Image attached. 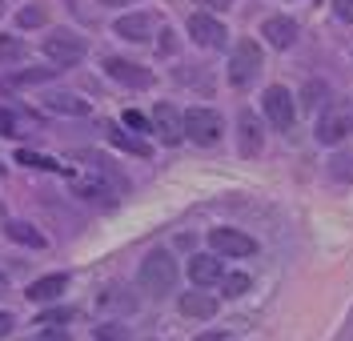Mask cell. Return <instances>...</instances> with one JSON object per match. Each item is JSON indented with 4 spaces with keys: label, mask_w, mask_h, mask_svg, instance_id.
Instances as JSON below:
<instances>
[{
    "label": "cell",
    "mask_w": 353,
    "mask_h": 341,
    "mask_svg": "<svg viewBox=\"0 0 353 341\" xmlns=\"http://www.w3.org/2000/svg\"><path fill=\"white\" fill-rule=\"evenodd\" d=\"M137 281H141V289H149V293H169V289L176 285V261H173V253L153 249L145 261H141Z\"/></svg>",
    "instance_id": "6da1fadb"
},
{
    "label": "cell",
    "mask_w": 353,
    "mask_h": 341,
    "mask_svg": "<svg viewBox=\"0 0 353 341\" xmlns=\"http://www.w3.org/2000/svg\"><path fill=\"white\" fill-rule=\"evenodd\" d=\"M350 133H353V101H333V105H325V113L317 116L313 136L321 145H337V141H345Z\"/></svg>",
    "instance_id": "7a4b0ae2"
},
{
    "label": "cell",
    "mask_w": 353,
    "mask_h": 341,
    "mask_svg": "<svg viewBox=\"0 0 353 341\" xmlns=\"http://www.w3.org/2000/svg\"><path fill=\"white\" fill-rule=\"evenodd\" d=\"M257 72H261V48H257V41H241L229 56V85L249 89L257 81Z\"/></svg>",
    "instance_id": "3957f363"
},
{
    "label": "cell",
    "mask_w": 353,
    "mask_h": 341,
    "mask_svg": "<svg viewBox=\"0 0 353 341\" xmlns=\"http://www.w3.org/2000/svg\"><path fill=\"white\" fill-rule=\"evenodd\" d=\"M261 109L265 116H269V125L277 129V133H289L293 129V121H297V109H293V96H289V89H281V85H269L261 96Z\"/></svg>",
    "instance_id": "277c9868"
},
{
    "label": "cell",
    "mask_w": 353,
    "mask_h": 341,
    "mask_svg": "<svg viewBox=\"0 0 353 341\" xmlns=\"http://www.w3.org/2000/svg\"><path fill=\"white\" fill-rule=\"evenodd\" d=\"M88 45L81 41V37H72V32H52L48 41H44V56L52 61L57 68H72L85 61Z\"/></svg>",
    "instance_id": "5b68a950"
},
{
    "label": "cell",
    "mask_w": 353,
    "mask_h": 341,
    "mask_svg": "<svg viewBox=\"0 0 353 341\" xmlns=\"http://www.w3.org/2000/svg\"><path fill=\"white\" fill-rule=\"evenodd\" d=\"M185 136L193 141V145H217L221 141V116L213 109H189L185 113Z\"/></svg>",
    "instance_id": "8992f818"
},
{
    "label": "cell",
    "mask_w": 353,
    "mask_h": 341,
    "mask_svg": "<svg viewBox=\"0 0 353 341\" xmlns=\"http://www.w3.org/2000/svg\"><path fill=\"white\" fill-rule=\"evenodd\" d=\"M209 249L217 257H253L257 253V241L241 233V229H213L209 233Z\"/></svg>",
    "instance_id": "52a82bcc"
},
{
    "label": "cell",
    "mask_w": 353,
    "mask_h": 341,
    "mask_svg": "<svg viewBox=\"0 0 353 341\" xmlns=\"http://www.w3.org/2000/svg\"><path fill=\"white\" fill-rule=\"evenodd\" d=\"M237 149H241V157H257L265 149V129L253 109H241V116H237Z\"/></svg>",
    "instance_id": "ba28073f"
},
{
    "label": "cell",
    "mask_w": 353,
    "mask_h": 341,
    "mask_svg": "<svg viewBox=\"0 0 353 341\" xmlns=\"http://www.w3.org/2000/svg\"><path fill=\"white\" fill-rule=\"evenodd\" d=\"M189 37L201 48H225V24L217 17H209V12H193L189 17Z\"/></svg>",
    "instance_id": "9c48e42d"
},
{
    "label": "cell",
    "mask_w": 353,
    "mask_h": 341,
    "mask_svg": "<svg viewBox=\"0 0 353 341\" xmlns=\"http://www.w3.org/2000/svg\"><path fill=\"white\" fill-rule=\"evenodd\" d=\"M105 72H109L117 85H129V89H149L153 85V72L141 65H132V61H125V56H109L105 61Z\"/></svg>",
    "instance_id": "30bf717a"
},
{
    "label": "cell",
    "mask_w": 353,
    "mask_h": 341,
    "mask_svg": "<svg viewBox=\"0 0 353 341\" xmlns=\"http://www.w3.org/2000/svg\"><path fill=\"white\" fill-rule=\"evenodd\" d=\"M153 133L161 136V145H181L185 141V116L173 105H157L153 109Z\"/></svg>",
    "instance_id": "8fae6325"
},
{
    "label": "cell",
    "mask_w": 353,
    "mask_h": 341,
    "mask_svg": "<svg viewBox=\"0 0 353 341\" xmlns=\"http://www.w3.org/2000/svg\"><path fill=\"white\" fill-rule=\"evenodd\" d=\"M221 277H225V265H221L217 253H197V257H189V281H193L197 289L217 285Z\"/></svg>",
    "instance_id": "7c38bea8"
},
{
    "label": "cell",
    "mask_w": 353,
    "mask_h": 341,
    "mask_svg": "<svg viewBox=\"0 0 353 341\" xmlns=\"http://www.w3.org/2000/svg\"><path fill=\"white\" fill-rule=\"evenodd\" d=\"M65 289H68V277H65V273H44V277H37L24 293H28V301H32V305H48V301H57Z\"/></svg>",
    "instance_id": "4fadbf2b"
},
{
    "label": "cell",
    "mask_w": 353,
    "mask_h": 341,
    "mask_svg": "<svg viewBox=\"0 0 353 341\" xmlns=\"http://www.w3.org/2000/svg\"><path fill=\"white\" fill-rule=\"evenodd\" d=\"M261 32H265V41L273 48H293L297 45V24L289 21V17H269V21L261 24Z\"/></svg>",
    "instance_id": "5bb4252c"
},
{
    "label": "cell",
    "mask_w": 353,
    "mask_h": 341,
    "mask_svg": "<svg viewBox=\"0 0 353 341\" xmlns=\"http://www.w3.org/2000/svg\"><path fill=\"white\" fill-rule=\"evenodd\" d=\"M153 17L149 12H129V17H121V21L112 24V32L117 37H125V41H149V32H153Z\"/></svg>",
    "instance_id": "9a60e30c"
},
{
    "label": "cell",
    "mask_w": 353,
    "mask_h": 341,
    "mask_svg": "<svg viewBox=\"0 0 353 341\" xmlns=\"http://www.w3.org/2000/svg\"><path fill=\"white\" fill-rule=\"evenodd\" d=\"M176 305H181V313H185V318H197V321H209L213 313H217V297H209L205 289H193V293H185L181 301H176Z\"/></svg>",
    "instance_id": "2e32d148"
},
{
    "label": "cell",
    "mask_w": 353,
    "mask_h": 341,
    "mask_svg": "<svg viewBox=\"0 0 353 341\" xmlns=\"http://www.w3.org/2000/svg\"><path fill=\"white\" fill-rule=\"evenodd\" d=\"M105 133H109V141L121 149V153H132V157H141V161L153 157V145H149V141H141L137 133H125V129H117V125H105Z\"/></svg>",
    "instance_id": "e0dca14e"
},
{
    "label": "cell",
    "mask_w": 353,
    "mask_h": 341,
    "mask_svg": "<svg viewBox=\"0 0 353 341\" xmlns=\"http://www.w3.org/2000/svg\"><path fill=\"white\" fill-rule=\"evenodd\" d=\"M4 233H8L17 245H28V249H44V245H48V241H44V233H41V229H32L28 221H8Z\"/></svg>",
    "instance_id": "ac0fdd59"
},
{
    "label": "cell",
    "mask_w": 353,
    "mask_h": 341,
    "mask_svg": "<svg viewBox=\"0 0 353 341\" xmlns=\"http://www.w3.org/2000/svg\"><path fill=\"white\" fill-rule=\"evenodd\" d=\"M52 76H57V68H24V72H17L8 85L21 89V85H41V81H52Z\"/></svg>",
    "instance_id": "d6986e66"
},
{
    "label": "cell",
    "mask_w": 353,
    "mask_h": 341,
    "mask_svg": "<svg viewBox=\"0 0 353 341\" xmlns=\"http://www.w3.org/2000/svg\"><path fill=\"white\" fill-rule=\"evenodd\" d=\"M48 105H52L57 113H68V116H85L88 113V105L77 101V96H48Z\"/></svg>",
    "instance_id": "ffe728a7"
},
{
    "label": "cell",
    "mask_w": 353,
    "mask_h": 341,
    "mask_svg": "<svg viewBox=\"0 0 353 341\" xmlns=\"http://www.w3.org/2000/svg\"><path fill=\"white\" fill-rule=\"evenodd\" d=\"M17 24L21 28H41V24H48V12H44L41 4H28V8L17 12Z\"/></svg>",
    "instance_id": "44dd1931"
},
{
    "label": "cell",
    "mask_w": 353,
    "mask_h": 341,
    "mask_svg": "<svg viewBox=\"0 0 353 341\" xmlns=\"http://www.w3.org/2000/svg\"><path fill=\"white\" fill-rule=\"evenodd\" d=\"M221 285H225V297H241V293H249V285H253V281H249L245 273H225V277H221Z\"/></svg>",
    "instance_id": "7402d4cb"
},
{
    "label": "cell",
    "mask_w": 353,
    "mask_h": 341,
    "mask_svg": "<svg viewBox=\"0 0 353 341\" xmlns=\"http://www.w3.org/2000/svg\"><path fill=\"white\" fill-rule=\"evenodd\" d=\"M17 161H21V165H28V169H48V173H61V165H57V161H48L44 153H28V149H21V153H17Z\"/></svg>",
    "instance_id": "603a6c76"
},
{
    "label": "cell",
    "mask_w": 353,
    "mask_h": 341,
    "mask_svg": "<svg viewBox=\"0 0 353 341\" xmlns=\"http://www.w3.org/2000/svg\"><path fill=\"white\" fill-rule=\"evenodd\" d=\"M21 56H24V45L17 37H0V61H4V65H17Z\"/></svg>",
    "instance_id": "cb8c5ba5"
},
{
    "label": "cell",
    "mask_w": 353,
    "mask_h": 341,
    "mask_svg": "<svg viewBox=\"0 0 353 341\" xmlns=\"http://www.w3.org/2000/svg\"><path fill=\"white\" fill-rule=\"evenodd\" d=\"M97 341H129V329L121 321H105V325H97Z\"/></svg>",
    "instance_id": "d4e9b609"
},
{
    "label": "cell",
    "mask_w": 353,
    "mask_h": 341,
    "mask_svg": "<svg viewBox=\"0 0 353 341\" xmlns=\"http://www.w3.org/2000/svg\"><path fill=\"white\" fill-rule=\"evenodd\" d=\"M325 85H321V81H309L305 89H301V105H305V109H317V105H321V96H325Z\"/></svg>",
    "instance_id": "484cf974"
},
{
    "label": "cell",
    "mask_w": 353,
    "mask_h": 341,
    "mask_svg": "<svg viewBox=\"0 0 353 341\" xmlns=\"http://www.w3.org/2000/svg\"><path fill=\"white\" fill-rule=\"evenodd\" d=\"M72 313H77V309H44V313H41V325H44V329H61V325H65Z\"/></svg>",
    "instance_id": "4316f807"
},
{
    "label": "cell",
    "mask_w": 353,
    "mask_h": 341,
    "mask_svg": "<svg viewBox=\"0 0 353 341\" xmlns=\"http://www.w3.org/2000/svg\"><path fill=\"white\" fill-rule=\"evenodd\" d=\"M121 121L129 125L132 133H153V129H149L153 121H149V116H145V113H137V109H125V116H121Z\"/></svg>",
    "instance_id": "83f0119b"
},
{
    "label": "cell",
    "mask_w": 353,
    "mask_h": 341,
    "mask_svg": "<svg viewBox=\"0 0 353 341\" xmlns=\"http://www.w3.org/2000/svg\"><path fill=\"white\" fill-rule=\"evenodd\" d=\"M341 165H333V177H341V181H350L353 177V157H337Z\"/></svg>",
    "instance_id": "f1b7e54d"
},
{
    "label": "cell",
    "mask_w": 353,
    "mask_h": 341,
    "mask_svg": "<svg viewBox=\"0 0 353 341\" xmlns=\"http://www.w3.org/2000/svg\"><path fill=\"white\" fill-rule=\"evenodd\" d=\"M197 4H201V12H209V17H213V12H225L233 0H197Z\"/></svg>",
    "instance_id": "f546056e"
},
{
    "label": "cell",
    "mask_w": 353,
    "mask_h": 341,
    "mask_svg": "<svg viewBox=\"0 0 353 341\" xmlns=\"http://www.w3.org/2000/svg\"><path fill=\"white\" fill-rule=\"evenodd\" d=\"M333 8H337V17L345 24H353V0H333Z\"/></svg>",
    "instance_id": "4dcf8cb0"
},
{
    "label": "cell",
    "mask_w": 353,
    "mask_h": 341,
    "mask_svg": "<svg viewBox=\"0 0 353 341\" xmlns=\"http://www.w3.org/2000/svg\"><path fill=\"white\" fill-rule=\"evenodd\" d=\"M37 341H72V338H68V329H41Z\"/></svg>",
    "instance_id": "1f68e13d"
},
{
    "label": "cell",
    "mask_w": 353,
    "mask_h": 341,
    "mask_svg": "<svg viewBox=\"0 0 353 341\" xmlns=\"http://www.w3.org/2000/svg\"><path fill=\"white\" fill-rule=\"evenodd\" d=\"M8 333H12V313L0 309V338H8Z\"/></svg>",
    "instance_id": "d6a6232c"
},
{
    "label": "cell",
    "mask_w": 353,
    "mask_h": 341,
    "mask_svg": "<svg viewBox=\"0 0 353 341\" xmlns=\"http://www.w3.org/2000/svg\"><path fill=\"white\" fill-rule=\"evenodd\" d=\"M97 4H105V8H125V4H132V0H97Z\"/></svg>",
    "instance_id": "836d02e7"
},
{
    "label": "cell",
    "mask_w": 353,
    "mask_h": 341,
    "mask_svg": "<svg viewBox=\"0 0 353 341\" xmlns=\"http://www.w3.org/2000/svg\"><path fill=\"white\" fill-rule=\"evenodd\" d=\"M0 289H4V277H0Z\"/></svg>",
    "instance_id": "e575fe53"
},
{
    "label": "cell",
    "mask_w": 353,
    "mask_h": 341,
    "mask_svg": "<svg viewBox=\"0 0 353 341\" xmlns=\"http://www.w3.org/2000/svg\"><path fill=\"white\" fill-rule=\"evenodd\" d=\"M0 12H4V0H0Z\"/></svg>",
    "instance_id": "d590c367"
}]
</instances>
